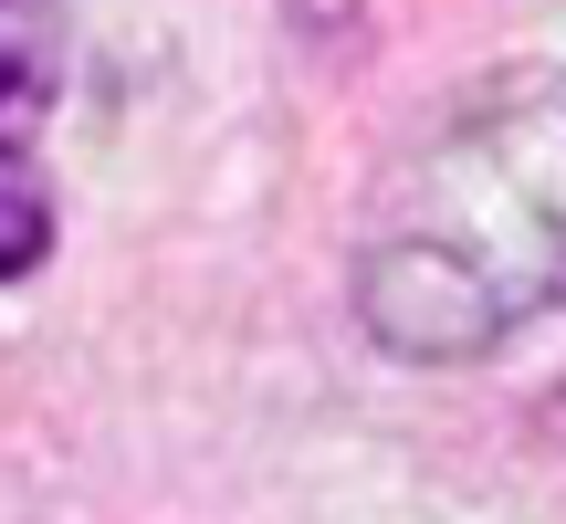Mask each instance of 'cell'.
Returning a JSON list of instances; mask_svg holds the SVG:
<instances>
[{
	"label": "cell",
	"mask_w": 566,
	"mask_h": 524,
	"mask_svg": "<svg viewBox=\"0 0 566 524\" xmlns=\"http://www.w3.org/2000/svg\"><path fill=\"white\" fill-rule=\"evenodd\" d=\"M63 74V21L53 0H0V126H32Z\"/></svg>",
	"instance_id": "obj_2"
},
{
	"label": "cell",
	"mask_w": 566,
	"mask_h": 524,
	"mask_svg": "<svg viewBox=\"0 0 566 524\" xmlns=\"http://www.w3.org/2000/svg\"><path fill=\"white\" fill-rule=\"evenodd\" d=\"M42 242H53V200H42L32 158H11V147H0V283H11V273H32Z\"/></svg>",
	"instance_id": "obj_3"
},
{
	"label": "cell",
	"mask_w": 566,
	"mask_h": 524,
	"mask_svg": "<svg viewBox=\"0 0 566 524\" xmlns=\"http://www.w3.org/2000/svg\"><path fill=\"white\" fill-rule=\"evenodd\" d=\"M566 304V84H514L409 158V210L367 252V315L409 357H472Z\"/></svg>",
	"instance_id": "obj_1"
},
{
	"label": "cell",
	"mask_w": 566,
	"mask_h": 524,
	"mask_svg": "<svg viewBox=\"0 0 566 524\" xmlns=\"http://www.w3.org/2000/svg\"><path fill=\"white\" fill-rule=\"evenodd\" d=\"M294 11H304V21H325V11H336V0H294Z\"/></svg>",
	"instance_id": "obj_4"
}]
</instances>
